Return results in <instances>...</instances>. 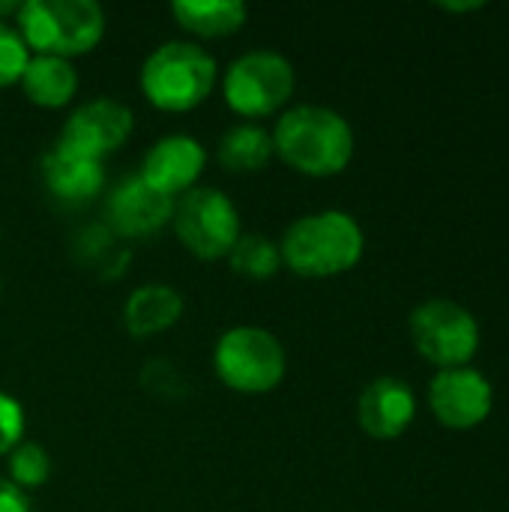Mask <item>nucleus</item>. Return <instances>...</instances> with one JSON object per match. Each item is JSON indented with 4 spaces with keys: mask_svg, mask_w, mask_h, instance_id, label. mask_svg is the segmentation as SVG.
<instances>
[{
    "mask_svg": "<svg viewBox=\"0 0 509 512\" xmlns=\"http://www.w3.org/2000/svg\"><path fill=\"white\" fill-rule=\"evenodd\" d=\"M27 60H30V48L24 45L21 33L0 21V87L21 81Z\"/></svg>",
    "mask_w": 509,
    "mask_h": 512,
    "instance_id": "nucleus-21",
    "label": "nucleus"
},
{
    "mask_svg": "<svg viewBox=\"0 0 509 512\" xmlns=\"http://www.w3.org/2000/svg\"><path fill=\"white\" fill-rule=\"evenodd\" d=\"M48 474H51V459L42 444L21 441L9 453V477L18 489H36L48 480Z\"/></svg>",
    "mask_w": 509,
    "mask_h": 512,
    "instance_id": "nucleus-20",
    "label": "nucleus"
},
{
    "mask_svg": "<svg viewBox=\"0 0 509 512\" xmlns=\"http://www.w3.org/2000/svg\"><path fill=\"white\" fill-rule=\"evenodd\" d=\"M21 87L30 102H36L42 108H60L75 96L78 75H75L72 63L63 57L33 54L21 72Z\"/></svg>",
    "mask_w": 509,
    "mask_h": 512,
    "instance_id": "nucleus-16",
    "label": "nucleus"
},
{
    "mask_svg": "<svg viewBox=\"0 0 509 512\" xmlns=\"http://www.w3.org/2000/svg\"><path fill=\"white\" fill-rule=\"evenodd\" d=\"M183 315V297L171 285H141L129 294L123 309V324L132 336H156L177 324Z\"/></svg>",
    "mask_w": 509,
    "mask_h": 512,
    "instance_id": "nucleus-15",
    "label": "nucleus"
},
{
    "mask_svg": "<svg viewBox=\"0 0 509 512\" xmlns=\"http://www.w3.org/2000/svg\"><path fill=\"white\" fill-rule=\"evenodd\" d=\"M21 3H0V15H18Z\"/></svg>",
    "mask_w": 509,
    "mask_h": 512,
    "instance_id": "nucleus-24",
    "label": "nucleus"
},
{
    "mask_svg": "<svg viewBox=\"0 0 509 512\" xmlns=\"http://www.w3.org/2000/svg\"><path fill=\"white\" fill-rule=\"evenodd\" d=\"M15 21L27 48L63 60L90 51L105 33V12L93 0H24Z\"/></svg>",
    "mask_w": 509,
    "mask_h": 512,
    "instance_id": "nucleus-3",
    "label": "nucleus"
},
{
    "mask_svg": "<svg viewBox=\"0 0 509 512\" xmlns=\"http://www.w3.org/2000/svg\"><path fill=\"white\" fill-rule=\"evenodd\" d=\"M282 264L291 267L297 276L324 279L351 270L363 255V231L360 225L342 210H324L297 219L282 243H279Z\"/></svg>",
    "mask_w": 509,
    "mask_h": 512,
    "instance_id": "nucleus-2",
    "label": "nucleus"
},
{
    "mask_svg": "<svg viewBox=\"0 0 509 512\" xmlns=\"http://www.w3.org/2000/svg\"><path fill=\"white\" fill-rule=\"evenodd\" d=\"M42 183L57 201L81 207L99 195L105 183V171L102 162L96 159H84L54 147L42 156Z\"/></svg>",
    "mask_w": 509,
    "mask_h": 512,
    "instance_id": "nucleus-14",
    "label": "nucleus"
},
{
    "mask_svg": "<svg viewBox=\"0 0 509 512\" xmlns=\"http://www.w3.org/2000/svg\"><path fill=\"white\" fill-rule=\"evenodd\" d=\"M21 432H24V411L21 405L0 393V456L12 453L21 444Z\"/></svg>",
    "mask_w": 509,
    "mask_h": 512,
    "instance_id": "nucleus-22",
    "label": "nucleus"
},
{
    "mask_svg": "<svg viewBox=\"0 0 509 512\" xmlns=\"http://www.w3.org/2000/svg\"><path fill=\"white\" fill-rule=\"evenodd\" d=\"M222 93L243 117L273 114L294 93V66L276 51H246L228 66Z\"/></svg>",
    "mask_w": 509,
    "mask_h": 512,
    "instance_id": "nucleus-6",
    "label": "nucleus"
},
{
    "mask_svg": "<svg viewBox=\"0 0 509 512\" xmlns=\"http://www.w3.org/2000/svg\"><path fill=\"white\" fill-rule=\"evenodd\" d=\"M0 512H30L27 492L18 489L12 480H0Z\"/></svg>",
    "mask_w": 509,
    "mask_h": 512,
    "instance_id": "nucleus-23",
    "label": "nucleus"
},
{
    "mask_svg": "<svg viewBox=\"0 0 509 512\" xmlns=\"http://www.w3.org/2000/svg\"><path fill=\"white\" fill-rule=\"evenodd\" d=\"M171 219H174V231L180 243L204 261L228 255L240 237L237 207L231 204L228 195L210 186L183 192V198L174 204Z\"/></svg>",
    "mask_w": 509,
    "mask_h": 512,
    "instance_id": "nucleus-7",
    "label": "nucleus"
},
{
    "mask_svg": "<svg viewBox=\"0 0 509 512\" xmlns=\"http://www.w3.org/2000/svg\"><path fill=\"white\" fill-rule=\"evenodd\" d=\"M411 339L429 363L441 369H459L477 354L480 327L459 303L429 300L411 315Z\"/></svg>",
    "mask_w": 509,
    "mask_h": 512,
    "instance_id": "nucleus-8",
    "label": "nucleus"
},
{
    "mask_svg": "<svg viewBox=\"0 0 509 512\" xmlns=\"http://www.w3.org/2000/svg\"><path fill=\"white\" fill-rule=\"evenodd\" d=\"M216 375L237 393H270L285 378V351L270 330L234 327L213 354Z\"/></svg>",
    "mask_w": 509,
    "mask_h": 512,
    "instance_id": "nucleus-5",
    "label": "nucleus"
},
{
    "mask_svg": "<svg viewBox=\"0 0 509 512\" xmlns=\"http://www.w3.org/2000/svg\"><path fill=\"white\" fill-rule=\"evenodd\" d=\"M216 84V60L192 42H165L141 66V90L162 111L201 105Z\"/></svg>",
    "mask_w": 509,
    "mask_h": 512,
    "instance_id": "nucleus-4",
    "label": "nucleus"
},
{
    "mask_svg": "<svg viewBox=\"0 0 509 512\" xmlns=\"http://www.w3.org/2000/svg\"><path fill=\"white\" fill-rule=\"evenodd\" d=\"M432 414L450 429H474L492 414V384L468 369H441L429 387Z\"/></svg>",
    "mask_w": 509,
    "mask_h": 512,
    "instance_id": "nucleus-10",
    "label": "nucleus"
},
{
    "mask_svg": "<svg viewBox=\"0 0 509 512\" xmlns=\"http://www.w3.org/2000/svg\"><path fill=\"white\" fill-rule=\"evenodd\" d=\"M414 411H417L414 390L402 378L372 381L360 393V405H357V417H360L363 432L378 438V441L399 438L411 426Z\"/></svg>",
    "mask_w": 509,
    "mask_h": 512,
    "instance_id": "nucleus-13",
    "label": "nucleus"
},
{
    "mask_svg": "<svg viewBox=\"0 0 509 512\" xmlns=\"http://www.w3.org/2000/svg\"><path fill=\"white\" fill-rule=\"evenodd\" d=\"M174 216V198L153 189L141 174L126 177L108 198V222L126 237L156 234Z\"/></svg>",
    "mask_w": 509,
    "mask_h": 512,
    "instance_id": "nucleus-11",
    "label": "nucleus"
},
{
    "mask_svg": "<svg viewBox=\"0 0 509 512\" xmlns=\"http://www.w3.org/2000/svg\"><path fill=\"white\" fill-rule=\"evenodd\" d=\"M273 153V135L258 123H237L219 141V162L228 171H261Z\"/></svg>",
    "mask_w": 509,
    "mask_h": 512,
    "instance_id": "nucleus-18",
    "label": "nucleus"
},
{
    "mask_svg": "<svg viewBox=\"0 0 509 512\" xmlns=\"http://www.w3.org/2000/svg\"><path fill=\"white\" fill-rule=\"evenodd\" d=\"M174 18L195 36H228L246 24V6L240 0H177L171 3Z\"/></svg>",
    "mask_w": 509,
    "mask_h": 512,
    "instance_id": "nucleus-17",
    "label": "nucleus"
},
{
    "mask_svg": "<svg viewBox=\"0 0 509 512\" xmlns=\"http://www.w3.org/2000/svg\"><path fill=\"white\" fill-rule=\"evenodd\" d=\"M129 135H132V111L114 99H93L69 114V120L60 129L57 147L102 162Z\"/></svg>",
    "mask_w": 509,
    "mask_h": 512,
    "instance_id": "nucleus-9",
    "label": "nucleus"
},
{
    "mask_svg": "<svg viewBox=\"0 0 509 512\" xmlns=\"http://www.w3.org/2000/svg\"><path fill=\"white\" fill-rule=\"evenodd\" d=\"M234 273L252 276V279H267L282 267V255L279 246L261 234H240L237 243L228 252Z\"/></svg>",
    "mask_w": 509,
    "mask_h": 512,
    "instance_id": "nucleus-19",
    "label": "nucleus"
},
{
    "mask_svg": "<svg viewBox=\"0 0 509 512\" xmlns=\"http://www.w3.org/2000/svg\"><path fill=\"white\" fill-rule=\"evenodd\" d=\"M204 165H207V153L195 138L165 135L147 150V156L141 162V177L153 189L174 198L177 192L192 189V183L201 177Z\"/></svg>",
    "mask_w": 509,
    "mask_h": 512,
    "instance_id": "nucleus-12",
    "label": "nucleus"
},
{
    "mask_svg": "<svg viewBox=\"0 0 509 512\" xmlns=\"http://www.w3.org/2000/svg\"><path fill=\"white\" fill-rule=\"evenodd\" d=\"M273 150L300 174L330 177L345 171L354 156L348 120L324 105H297L276 120Z\"/></svg>",
    "mask_w": 509,
    "mask_h": 512,
    "instance_id": "nucleus-1",
    "label": "nucleus"
}]
</instances>
